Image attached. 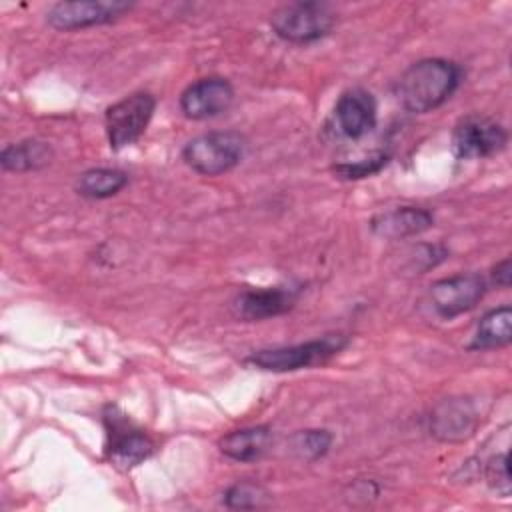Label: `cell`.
<instances>
[{
	"mask_svg": "<svg viewBox=\"0 0 512 512\" xmlns=\"http://www.w3.org/2000/svg\"><path fill=\"white\" fill-rule=\"evenodd\" d=\"M460 78L458 64L444 58H424L404 70L396 86V96L408 112L426 114L454 94Z\"/></svg>",
	"mask_w": 512,
	"mask_h": 512,
	"instance_id": "obj_1",
	"label": "cell"
},
{
	"mask_svg": "<svg viewBox=\"0 0 512 512\" xmlns=\"http://www.w3.org/2000/svg\"><path fill=\"white\" fill-rule=\"evenodd\" d=\"M246 140L240 132L218 130L192 138L184 150V162L198 174L218 176L232 170L244 156Z\"/></svg>",
	"mask_w": 512,
	"mask_h": 512,
	"instance_id": "obj_2",
	"label": "cell"
},
{
	"mask_svg": "<svg viewBox=\"0 0 512 512\" xmlns=\"http://www.w3.org/2000/svg\"><path fill=\"white\" fill-rule=\"evenodd\" d=\"M346 344H348V338L344 334H328V336L294 344V346L258 350L250 354L246 362L268 372H292V370L324 364L326 360L336 356Z\"/></svg>",
	"mask_w": 512,
	"mask_h": 512,
	"instance_id": "obj_3",
	"label": "cell"
},
{
	"mask_svg": "<svg viewBox=\"0 0 512 512\" xmlns=\"http://www.w3.org/2000/svg\"><path fill=\"white\" fill-rule=\"evenodd\" d=\"M336 24L334 10L324 2H292L280 6L270 26L286 42L306 44L324 38Z\"/></svg>",
	"mask_w": 512,
	"mask_h": 512,
	"instance_id": "obj_4",
	"label": "cell"
},
{
	"mask_svg": "<svg viewBox=\"0 0 512 512\" xmlns=\"http://www.w3.org/2000/svg\"><path fill=\"white\" fill-rule=\"evenodd\" d=\"M154 108L156 98L148 92H134L112 104L104 114L110 148L120 150L134 144L144 134Z\"/></svg>",
	"mask_w": 512,
	"mask_h": 512,
	"instance_id": "obj_5",
	"label": "cell"
},
{
	"mask_svg": "<svg viewBox=\"0 0 512 512\" xmlns=\"http://www.w3.org/2000/svg\"><path fill=\"white\" fill-rule=\"evenodd\" d=\"M104 424L108 434L106 452L114 466L122 470L134 468L154 452L152 438L144 430L136 428L116 408H108V412L104 414Z\"/></svg>",
	"mask_w": 512,
	"mask_h": 512,
	"instance_id": "obj_6",
	"label": "cell"
},
{
	"mask_svg": "<svg viewBox=\"0 0 512 512\" xmlns=\"http://www.w3.org/2000/svg\"><path fill=\"white\" fill-rule=\"evenodd\" d=\"M508 142V132L502 124L488 116L470 114L462 118L452 134V148L458 158H486L500 152Z\"/></svg>",
	"mask_w": 512,
	"mask_h": 512,
	"instance_id": "obj_7",
	"label": "cell"
},
{
	"mask_svg": "<svg viewBox=\"0 0 512 512\" xmlns=\"http://www.w3.org/2000/svg\"><path fill=\"white\" fill-rule=\"evenodd\" d=\"M132 8V2L122 0H76L56 2L46 12V20L56 30H78L98 24H108Z\"/></svg>",
	"mask_w": 512,
	"mask_h": 512,
	"instance_id": "obj_8",
	"label": "cell"
},
{
	"mask_svg": "<svg viewBox=\"0 0 512 512\" xmlns=\"http://www.w3.org/2000/svg\"><path fill=\"white\" fill-rule=\"evenodd\" d=\"M486 292V280L480 274H456L430 286V300L442 318H454L472 310Z\"/></svg>",
	"mask_w": 512,
	"mask_h": 512,
	"instance_id": "obj_9",
	"label": "cell"
},
{
	"mask_svg": "<svg viewBox=\"0 0 512 512\" xmlns=\"http://www.w3.org/2000/svg\"><path fill=\"white\" fill-rule=\"evenodd\" d=\"M234 88L226 78L210 76L192 82L180 96V110L190 120L214 118L230 108Z\"/></svg>",
	"mask_w": 512,
	"mask_h": 512,
	"instance_id": "obj_10",
	"label": "cell"
},
{
	"mask_svg": "<svg viewBox=\"0 0 512 512\" xmlns=\"http://www.w3.org/2000/svg\"><path fill=\"white\" fill-rule=\"evenodd\" d=\"M298 298L296 288L274 286L240 292L232 302V312L240 320H262L288 312Z\"/></svg>",
	"mask_w": 512,
	"mask_h": 512,
	"instance_id": "obj_11",
	"label": "cell"
},
{
	"mask_svg": "<svg viewBox=\"0 0 512 512\" xmlns=\"http://www.w3.org/2000/svg\"><path fill=\"white\" fill-rule=\"evenodd\" d=\"M338 130L348 138L368 134L376 124V100L364 88H350L342 92L334 108Z\"/></svg>",
	"mask_w": 512,
	"mask_h": 512,
	"instance_id": "obj_12",
	"label": "cell"
},
{
	"mask_svg": "<svg viewBox=\"0 0 512 512\" xmlns=\"http://www.w3.org/2000/svg\"><path fill=\"white\" fill-rule=\"evenodd\" d=\"M476 426L474 406L466 398L444 400L430 416V430L440 440L456 442L472 434Z\"/></svg>",
	"mask_w": 512,
	"mask_h": 512,
	"instance_id": "obj_13",
	"label": "cell"
},
{
	"mask_svg": "<svg viewBox=\"0 0 512 512\" xmlns=\"http://www.w3.org/2000/svg\"><path fill=\"white\" fill-rule=\"evenodd\" d=\"M432 222L434 216L428 210L416 206H402L376 216L370 222V228L382 238H406L428 230Z\"/></svg>",
	"mask_w": 512,
	"mask_h": 512,
	"instance_id": "obj_14",
	"label": "cell"
},
{
	"mask_svg": "<svg viewBox=\"0 0 512 512\" xmlns=\"http://www.w3.org/2000/svg\"><path fill=\"white\" fill-rule=\"evenodd\" d=\"M270 428L266 426H250V428H240L232 430L226 436L220 438L218 448L224 456L236 462H252L260 458L268 444H270Z\"/></svg>",
	"mask_w": 512,
	"mask_h": 512,
	"instance_id": "obj_15",
	"label": "cell"
},
{
	"mask_svg": "<svg viewBox=\"0 0 512 512\" xmlns=\"http://www.w3.org/2000/svg\"><path fill=\"white\" fill-rule=\"evenodd\" d=\"M512 340V310L510 306H500L486 312L474 332L472 350H490L506 346Z\"/></svg>",
	"mask_w": 512,
	"mask_h": 512,
	"instance_id": "obj_16",
	"label": "cell"
},
{
	"mask_svg": "<svg viewBox=\"0 0 512 512\" xmlns=\"http://www.w3.org/2000/svg\"><path fill=\"white\" fill-rule=\"evenodd\" d=\"M50 160H52V148L40 140H24L18 144H10L0 154L2 168L10 172L38 170L50 164Z\"/></svg>",
	"mask_w": 512,
	"mask_h": 512,
	"instance_id": "obj_17",
	"label": "cell"
},
{
	"mask_svg": "<svg viewBox=\"0 0 512 512\" xmlns=\"http://www.w3.org/2000/svg\"><path fill=\"white\" fill-rule=\"evenodd\" d=\"M128 184V174L116 168H92L78 176L76 192L86 198H110Z\"/></svg>",
	"mask_w": 512,
	"mask_h": 512,
	"instance_id": "obj_18",
	"label": "cell"
},
{
	"mask_svg": "<svg viewBox=\"0 0 512 512\" xmlns=\"http://www.w3.org/2000/svg\"><path fill=\"white\" fill-rule=\"evenodd\" d=\"M332 436L328 430H302L292 438V450L304 460H316L328 452Z\"/></svg>",
	"mask_w": 512,
	"mask_h": 512,
	"instance_id": "obj_19",
	"label": "cell"
},
{
	"mask_svg": "<svg viewBox=\"0 0 512 512\" xmlns=\"http://www.w3.org/2000/svg\"><path fill=\"white\" fill-rule=\"evenodd\" d=\"M264 496L266 494L260 486L242 482V484H234L232 488H228L224 494V500L230 508H256V506H260V500Z\"/></svg>",
	"mask_w": 512,
	"mask_h": 512,
	"instance_id": "obj_20",
	"label": "cell"
},
{
	"mask_svg": "<svg viewBox=\"0 0 512 512\" xmlns=\"http://www.w3.org/2000/svg\"><path fill=\"white\" fill-rule=\"evenodd\" d=\"M388 162V156L386 154H374L366 160H360V162H354V164H338L334 168L336 174H340L342 178H348V180H356V178H364V176H372L376 172H380Z\"/></svg>",
	"mask_w": 512,
	"mask_h": 512,
	"instance_id": "obj_21",
	"label": "cell"
},
{
	"mask_svg": "<svg viewBox=\"0 0 512 512\" xmlns=\"http://www.w3.org/2000/svg\"><path fill=\"white\" fill-rule=\"evenodd\" d=\"M486 480L492 490H496L502 496L510 494L512 482H510V472H508V456L506 454H496L490 458L486 466Z\"/></svg>",
	"mask_w": 512,
	"mask_h": 512,
	"instance_id": "obj_22",
	"label": "cell"
},
{
	"mask_svg": "<svg viewBox=\"0 0 512 512\" xmlns=\"http://www.w3.org/2000/svg\"><path fill=\"white\" fill-rule=\"evenodd\" d=\"M492 280L496 282V286H502V288H508V286H510V260H508V258L494 266V270H492Z\"/></svg>",
	"mask_w": 512,
	"mask_h": 512,
	"instance_id": "obj_23",
	"label": "cell"
}]
</instances>
